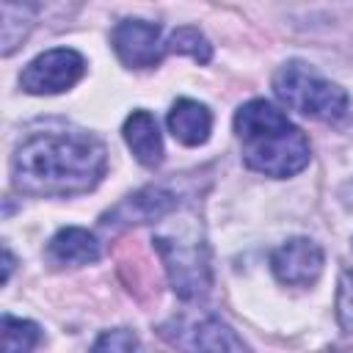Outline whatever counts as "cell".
<instances>
[{
	"label": "cell",
	"instance_id": "cell-12",
	"mask_svg": "<svg viewBox=\"0 0 353 353\" xmlns=\"http://www.w3.org/2000/svg\"><path fill=\"white\" fill-rule=\"evenodd\" d=\"M47 254L58 265H88V262H97L99 243L91 232H85L80 226H66L50 240Z\"/></svg>",
	"mask_w": 353,
	"mask_h": 353
},
{
	"label": "cell",
	"instance_id": "cell-2",
	"mask_svg": "<svg viewBox=\"0 0 353 353\" xmlns=\"http://www.w3.org/2000/svg\"><path fill=\"white\" fill-rule=\"evenodd\" d=\"M243 160L265 176H292L309 163L306 135L270 102L251 99L234 116Z\"/></svg>",
	"mask_w": 353,
	"mask_h": 353
},
{
	"label": "cell",
	"instance_id": "cell-7",
	"mask_svg": "<svg viewBox=\"0 0 353 353\" xmlns=\"http://www.w3.org/2000/svg\"><path fill=\"white\" fill-rule=\"evenodd\" d=\"M270 268L281 284L309 287L317 281V276L323 270V251L309 237H292L273 251Z\"/></svg>",
	"mask_w": 353,
	"mask_h": 353
},
{
	"label": "cell",
	"instance_id": "cell-10",
	"mask_svg": "<svg viewBox=\"0 0 353 353\" xmlns=\"http://www.w3.org/2000/svg\"><path fill=\"white\" fill-rule=\"evenodd\" d=\"M176 207L174 193L163 190V188H146L135 196H130L127 201H121L105 223H141V221H154V218H165L171 210Z\"/></svg>",
	"mask_w": 353,
	"mask_h": 353
},
{
	"label": "cell",
	"instance_id": "cell-11",
	"mask_svg": "<svg viewBox=\"0 0 353 353\" xmlns=\"http://www.w3.org/2000/svg\"><path fill=\"white\" fill-rule=\"evenodd\" d=\"M168 130L185 146H199L210 138L212 113L196 99H176L168 110Z\"/></svg>",
	"mask_w": 353,
	"mask_h": 353
},
{
	"label": "cell",
	"instance_id": "cell-16",
	"mask_svg": "<svg viewBox=\"0 0 353 353\" xmlns=\"http://www.w3.org/2000/svg\"><path fill=\"white\" fill-rule=\"evenodd\" d=\"M339 320L347 331H353V270H345L342 273V281H339Z\"/></svg>",
	"mask_w": 353,
	"mask_h": 353
},
{
	"label": "cell",
	"instance_id": "cell-4",
	"mask_svg": "<svg viewBox=\"0 0 353 353\" xmlns=\"http://www.w3.org/2000/svg\"><path fill=\"white\" fill-rule=\"evenodd\" d=\"M273 91L287 108L323 121L339 119L347 108V94L303 61L284 63L273 77Z\"/></svg>",
	"mask_w": 353,
	"mask_h": 353
},
{
	"label": "cell",
	"instance_id": "cell-1",
	"mask_svg": "<svg viewBox=\"0 0 353 353\" xmlns=\"http://www.w3.org/2000/svg\"><path fill=\"white\" fill-rule=\"evenodd\" d=\"M105 165L102 141L83 130L33 132L14 154V185L36 196H72L94 188Z\"/></svg>",
	"mask_w": 353,
	"mask_h": 353
},
{
	"label": "cell",
	"instance_id": "cell-6",
	"mask_svg": "<svg viewBox=\"0 0 353 353\" xmlns=\"http://www.w3.org/2000/svg\"><path fill=\"white\" fill-rule=\"evenodd\" d=\"M163 334L185 353H248L240 336L218 317H199L190 323L176 320L174 328H165Z\"/></svg>",
	"mask_w": 353,
	"mask_h": 353
},
{
	"label": "cell",
	"instance_id": "cell-3",
	"mask_svg": "<svg viewBox=\"0 0 353 353\" xmlns=\"http://www.w3.org/2000/svg\"><path fill=\"white\" fill-rule=\"evenodd\" d=\"M154 248L163 256L171 287L185 301H199L210 292V251L196 218H182L154 234Z\"/></svg>",
	"mask_w": 353,
	"mask_h": 353
},
{
	"label": "cell",
	"instance_id": "cell-13",
	"mask_svg": "<svg viewBox=\"0 0 353 353\" xmlns=\"http://www.w3.org/2000/svg\"><path fill=\"white\" fill-rule=\"evenodd\" d=\"M41 339V331L30 320H17L11 314L3 317V353H30Z\"/></svg>",
	"mask_w": 353,
	"mask_h": 353
},
{
	"label": "cell",
	"instance_id": "cell-5",
	"mask_svg": "<svg viewBox=\"0 0 353 353\" xmlns=\"http://www.w3.org/2000/svg\"><path fill=\"white\" fill-rule=\"evenodd\" d=\"M85 72V61L77 50L55 47L36 55L19 74V85L28 94H61L72 88Z\"/></svg>",
	"mask_w": 353,
	"mask_h": 353
},
{
	"label": "cell",
	"instance_id": "cell-15",
	"mask_svg": "<svg viewBox=\"0 0 353 353\" xmlns=\"http://www.w3.org/2000/svg\"><path fill=\"white\" fill-rule=\"evenodd\" d=\"M88 353H141V342L127 328H113L97 336Z\"/></svg>",
	"mask_w": 353,
	"mask_h": 353
},
{
	"label": "cell",
	"instance_id": "cell-14",
	"mask_svg": "<svg viewBox=\"0 0 353 353\" xmlns=\"http://www.w3.org/2000/svg\"><path fill=\"white\" fill-rule=\"evenodd\" d=\"M168 50L171 52H185V55L196 58L199 63H207L210 55H212L207 39L196 28H179V30H174L171 39H168Z\"/></svg>",
	"mask_w": 353,
	"mask_h": 353
},
{
	"label": "cell",
	"instance_id": "cell-8",
	"mask_svg": "<svg viewBox=\"0 0 353 353\" xmlns=\"http://www.w3.org/2000/svg\"><path fill=\"white\" fill-rule=\"evenodd\" d=\"M113 50L124 66L132 69H149L160 63L163 47H160V28L143 19H124L113 28Z\"/></svg>",
	"mask_w": 353,
	"mask_h": 353
},
{
	"label": "cell",
	"instance_id": "cell-9",
	"mask_svg": "<svg viewBox=\"0 0 353 353\" xmlns=\"http://www.w3.org/2000/svg\"><path fill=\"white\" fill-rule=\"evenodd\" d=\"M124 141L132 149L135 160L146 168L160 165L163 160V138L157 130V121L149 110H132L124 121Z\"/></svg>",
	"mask_w": 353,
	"mask_h": 353
}]
</instances>
